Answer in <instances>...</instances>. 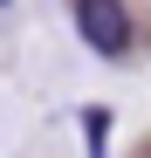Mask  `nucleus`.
I'll return each instance as SVG.
<instances>
[{
  "instance_id": "f257e3e1",
  "label": "nucleus",
  "mask_w": 151,
  "mask_h": 158,
  "mask_svg": "<svg viewBox=\"0 0 151 158\" xmlns=\"http://www.w3.org/2000/svg\"><path fill=\"white\" fill-rule=\"evenodd\" d=\"M76 35L103 62L131 55V14H124V0H76Z\"/></svg>"
},
{
  "instance_id": "f03ea898",
  "label": "nucleus",
  "mask_w": 151,
  "mask_h": 158,
  "mask_svg": "<svg viewBox=\"0 0 151 158\" xmlns=\"http://www.w3.org/2000/svg\"><path fill=\"white\" fill-rule=\"evenodd\" d=\"M83 138H89V151H103V138H110V117H103V110H89V117H83Z\"/></svg>"
}]
</instances>
